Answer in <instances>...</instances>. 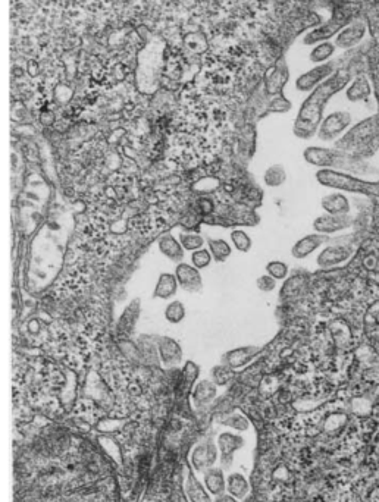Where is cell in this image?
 <instances>
[{
	"label": "cell",
	"mask_w": 379,
	"mask_h": 502,
	"mask_svg": "<svg viewBox=\"0 0 379 502\" xmlns=\"http://www.w3.org/2000/svg\"><path fill=\"white\" fill-rule=\"evenodd\" d=\"M15 502H118L116 477L90 440L50 430L15 458Z\"/></svg>",
	"instance_id": "cell-1"
},
{
	"label": "cell",
	"mask_w": 379,
	"mask_h": 502,
	"mask_svg": "<svg viewBox=\"0 0 379 502\" xmlns=\"http://www.w3.org/2000/svg\"><path fill=\"white\" fill-rule=\"evenodd\" d=\"M348 81H350L348 71L340 69L332 77H329L326 81H323L322 84L316 87L313 93L306 98V101L303 103L298 112V116L294 125L295 135L301 138H309L315 134L326 101L335 93L343 90L347 85Z\"/></svg>",
	"instance_id": "cell-2"
},
{
	"label": "cell",
	"mask_w": 379,
	"mask_h": 502,
	"mask_svg": "<svg viewBox=\"0 0 379 502\" xmlns=\"http://www.w3.org/2000/svg\"><path fill=\"white\" fill-rule=\"evenodd\" d=\"M304 159L316 166L337 167V169H343L348 173H354V175H362L368 172V165L363 160L354 159L350 155L340 153L337 150L310 147L304 152Z\"/></svg>",
	"instance_id": "cell-3"
},
{
	"label": "cell",
	"mask_w": 379,
	"mask_h": 502,
	"mask_svg": "<svg viewBox=\"0 0 379 502\" xmlns=\"http://www.w3.org/2000/svg\"><path fill=\"white\" fill-rule=\"evenodd\" d=\"M162 53H163V44L159 38H155L138 55L137 80L143 91H153L156 87L159 72L162 68Z\"/></svg>",
	"instance_id": "cell-4"
},
{
	"label": "cell",
	"mask_w": 379,
	"mask_h": 502,
	"mask_svg": "<svg viewBox=\"0 0 379 502\" xmlns=\"http://www.w3.org/2000/svg\"><path fill=\"white\" fill-rule=\"evenodd\" d=\"M316 179L331 188L348 191V192H360V194H379V184L368 182L354 178L353 175H348L344 172H337L332 169H320L316 173Z\"/></svg>",
	"instance_id": "cell-5"
},
{
	"label": "cell",
	"mask_w": 379,
	"mask_h": 502,
	"mask_svg": "<svg viewBox=\"0 0 379 502\" xmlns=\"http://www.w3.org/2000/svg\"><path fill=\"white\" fill-rule=\"evenodd\" d=\"M379 132V122L377 118H372L356 128H353L347 135L337 143L338 149H341L344 153H350L353 156H365V147H368L372 141V138Z\"/></svg>",
	"instance_id": "cell-6"
},
{
	"label": "cell",
	"mask_w": 379,
	"mask_h": 502,
	"mask_svg": "<svg viewBox=\"0 0 379 502\" xmlns=\"http://www.w3.org/2000/svg\"><path fill=\"white\" fill-rule=\"evenodd\" d=\"M351 122L350 115L346 112H338L329 115L319 129V137L322 140H332L337 135H340Z\"/></svg>",
	"instance_id": "cell-7"
},
{
	"label": "cell",
	"mask_w": 379,
	"mask_h": 502,
	"mask_svg": "<svg viewBox=\"0 0 379 502\" xmlns=\"http://www.w3.org/2000/svg\"><path fill=\"white\" fill-rule=\"evenodd\" d=\"M353 250L346 246H332L322 251L317 257V264L320 267H334L337 264H341L347 261L351 257Z\"/></svg>",
	"instance_id": "cell-8"
},
{
	"label": "cell",
	"mask_w": 379,
	"mask_h": 502,
	"mask_svg": "<svg viewBox=\"0 0 379 502\" xmlns=\"http://www.w3.org/2000/svg\"><path fill=\"white\" fill-rule=\"evenodd\" d=\"M351 225V218L347 215H325L315 220L313 226L317 232L322 234H332L341 229H346Z\"/></svg>",
	"instance_id": "cell-9"
},
{
	"label": "cell",
	"mask_w": 379,
	"mask_h": 502,
	"mask_svg": "<svg viewBox=\"0 0 379 502\" xmlns=\"http://www.w3.org/2000/svg\"><path fill=\"white\" fill-rule=\"evenodd\" d=\"M332 68H334L332 63H326V65L313 68L312 71L306 72L304 75H301L297 80V88L300 91H309V90L315 88V85H317L323 78H326L332 72Z\"/></svg>",
	"instance_id": "cell-10"
},
{
	"label": "cell",
	"mask_w": 379,
	"mask_h": 502,
	"mask_svg": "<svg viewBox=\"0 0 379 502\" xmlns=\"http://www.w3.org/2000/svg\"><path fill=\"white\" fill-rule=\"evenodd\" d=\"M175 276L178 279V283L187 291H200L201 289V278H200L198 270L194 266L180 263L177 266Z\"/></svg>",
	"instance_id": "cell-11"
},
{
	"label": "cell",
	"mask_w": 379,
	"mask_h": 502,
	"mask_svg": "<svg viewBox=\"0 0 379 502\" xmlns=\"http://www.w3.org/2000/svg\"><path fill=\"white\" fill-rule=\"evenodd\" d=\"M325 241L326 238L323 235H307L292 247V255L295 258H304L306 255L312 254Z\"/></svg>",
	"instance_id": "cell-12"
},
{
	"label": "cell",
	"mask_w": 379,
	"mask_h": 502,
	"mask_svg": "<svg viewBox=\"0 0 379 502\" xmlns=\"http://www.w3.org/2000/svg\"><path fill=\"white\" fill-rule=\"evenodd\" d=\"M322 207L328 215H347L350 212L348 200L343 194H331L322 200Z\"/></svg>",
	"instance_id": "cell-13"
},
{
	"label": "cell",
	"mask_w": 379,
	"mask_h": 502,
	"mask_svg": "<svg viewBox=\"0 0 379 502\" xmlns=\"http://www.w3.org/2000/svg\"><path fill=\"white\" fill-rule=\"evenodd\" d=\"M159 250L162 251L166 257H169L174 261H181L184 251L181 243H178L172 235H165L159 241Z\"/></svg>",
	"instance_id": "cell-14"
},
{
	"label": "cell",
	"mask_w": 379,
	"mask_h": 502,
	"mask_svg": "<svg viewBox=\"0 0 379 502\" xmlns=\"http://www.w3.org/2000/svg\"><path fill=\"white\" fill-rule=\"evenodd\" d=\"M177 286H178L177 276L169 275V273H162L156 285V289H155V297L162 298V300L169 298L175 294Z\"/></svg>",
	"instance_id": "cell-15"
},
{
	"label": "cell",
	"mask_w": 379,
	"mask_h": 502,
	"mask_svg": "<svg viewBox=\"0 0 379 502\" xmlns=\"http://www.w3.org/2000/svg\"><path fill=\"white\" fill-rule=\"evenodd\" d=\"M228 489H229V492H231L232 497H235V498H244L247 495L249 486H247L246 479L241 474H232L229 477V482H228Z\"/></svg>",
	"instance_id": "cell-16"
},
{
	"label": "cell",
	"mask_w": 379,
	"mask_h": 502,
	"mask_svg": "<svg viewBox=\"0 0 379 502\" xmlns=\"http://www.w3.org/2000/svg\"><path fill=\"white\" fill-rule=\"evenodd\" d=\"M206 486L209 488V491L215 495H221L225 489V482H223V476L219 470H209L206 473Z\"/></svg>",
	"instance_id": "cell-17"
},
{
	"label": "cell",
	"mask_w": 379,
	"mask_h": 502,
	"mask_svg": "<svg viewBox=\"0 0 379 502\" xmlns=\"http://www.w3.org/2000/svg\"><path fill=\"white\" fill-rule=\"evenodd\" d=\"M285 179H286V173H285V169L281 165L271 166L265 173V182L269 187H278V185L284 184Z\"/></svg>",
	"instance_id": "cell-18"
},
{
	"label": "cell",
	"mask_w": 379,
	"mask_h": 502,
	"mask_svg": "<svg viewBox=\"0 0 379 502\" xmlns=\"http://www.w3.org/2000/svg\"><path fill=\"white\" fill-rule=\"evenodd\" d=\"M160 355L162 358L166 361L168 360V355H171V364L180 361L181 358V349L177 342H174L172 339H163L162 344H160Z\"/></svg>",
	"instance_id": "cell-19"
},
{
	"label": "cell",
	"mask_w": 379,
	"mask_h": 502,
	"mask_svg": "<svg viewBox=\"0 0 379 502\" xmlns=\"http://www.w3.org/2000/svg\"><path fill=\"white\" fill-rule=\"evenodd\" d=\"M209 249L218 261L226 260L231 254V246L223 240H209Z\"/></svg>",
	"instance_id": "cell-20"
},
{
	"label": "cell",
	"mask_w": 379,
	"mask_h": 502,
	"mask_svg": "<svg viewBox=\"0 0 379 502\" xmlns=\"http://www.w3.org/2000/svg\"><path fill=\"white\" fill-rule=\"evenodd\" d=\"M219 445H221L223 457H225V461H226V458H231V452L241 446V439L238 436L225 433V435L219 436Z\"/></svg>",
	"instance_id": "cell-21"
},
{
	"label": "cell",
	"mask_w": 379,
	"mask_h": 502,
	"mask_svg": "<svg viewBox=\"0 0 379 502\" xmlns=\"http://www.w3.org/2000/svg\"><path fill=\"white\" fill-rule=\"evenodd\" d=\"M180 243L183 246V249L190 251L200 250L204 244V240L197 235V234H191V232H183L180 235Z\"/></svg>",
	"instance_id": "cell-22"
},
{
	"label": "cell",
	"mask_w": 379,
	"mask_h": 502,
	"mask_svg": "<svg viewBox=\"0 0 379 502\" xmlns=\"http://www.w3.org/2000/svg\"><path fill=\"white\" fill-rule=\"evenodd\" d=\"M186 316V309L180 301H172L165 312V317L166 320H169L171 323H180Z\"/></svg>",
	"instance_id": "cell-23"
},
{
	"label": "cell",
	"mask_w": 379,
	"mask_h": 502,
	"mask_svg": "<svg viewBox=\"0 0 379 502\" xmlns=\"http://www.w3.org/2000/svg\"><path fill=\"white\" fill-rule=\"evenodd\" d=\"M231 240H232L234 246L237 247V250L246 252V251H249L252 249V240H250V237L244 231H232Z\"/></svg>",
	"instance_id": "cell-24"
},
{
	"label": "cell",
	"mask_w": 379,
	"mask_h": 502,
	"mask_svg": "<svg viewBox=\"0 0 379 502\" xmlns=\"http://www.w3.org/2000/svg\"><path fill=\"white\" fill-rule=\"evenodd\" d=\"M210 260H212V255L210 252L204 249H200V250L192 251L191 254V263L195 269H204L210 264Z\"/></svg>",
	"instance_id": "cell-25"
},
{
	"label": "cell",
	"mask_w": 379,
	"mask_h": 502,
	"mask_svg": "<svg viewBox=\"0 0 379 502\" xmlns=\"http://www.w3.org/2000/svg\"><path fill=\"white\" fill-rule=\"evenodd\" d=\"M332 52H334V46L329 44V43H323V44L317 46L315 50L310 53V59L313 62H322L326 58H329L332 55Z\"/></svg>",
	"instance_id": "cell-26"
},
{
	"label": "cell",
	"mask_w": 379,
	"mask_h": 502,
	"mask_svg": "<svg viewBox=\"0 0 379 502\" xmlns=\"http://www.w3.org/2000/svg\"><path fill=\"white\" fill-rule=\"evenodd\" d=\"M266 272L275 279H284L285 276L288 275V267L283 261H271L266 266Z\"/></svg>",
	"instance_id": "cell-27"
},
{
	"label": "cell",
	"mask_w": 379,
	"mask_h": 502,
	"mask_svg": "<svg viewBox=\"0 0 379 502\" xmlns=\"http://www.w3.org/2000/svg\"><path fill=\"white\" fill-rule=\"evenodd\" d=\"M347 421V417L344 414H332L326 420V430H335L340 429Z\"/></svg>",
	"instance_id": "cell-28"
},
{
	"label": "cell",
	"mask_w": 379,
	"mask_h": 502,
	"mask_svg": "<svg viewBox=\"0 0 379 502\" xmlns=\"http://www.w3.org/2000/svg\"><path fill=\"white\" fill-rule=\"evenodd\" d=\"M275 278H272L271 275H265V276H260L259 279H257V286H259V289L260 291H265V292H268V291H272L274 288H275Z\"/></svg>",
	"instance_id": "cell-29"
},
{
	"label": "cell",
	"mask_w": 379,
	"mask_h": 502,
	"mask_svg": "<svg viewBox=\"0 0 379 502\" xmlns=\"http://www.w3.org/2000/svg\"><path fill=\"white\" fill-rule=\"evenodd\" d=\"M198 207H200V212L204 213V215H207V213H210V212L213 210V204H212V201L207 200V198H201V200L198 201Z\"/></svg>",
	"instance_id": "cell-30"
},
{
	"label": "cell",
	"mask_w": 379,
	"mask_h": 502,
	"mask_svg": "<svg viewBox=\"0 0 379 502\" xmlns=\"http://www.w3.org/2000/svg\"><path fill=\"white\" fill-rule=\"evenodd\" d=\"M216 502H235V500L234 498H231V497H221L219 500Z\"/></svg>",
	"instance_id": "cell-31"
}]
</instances>
